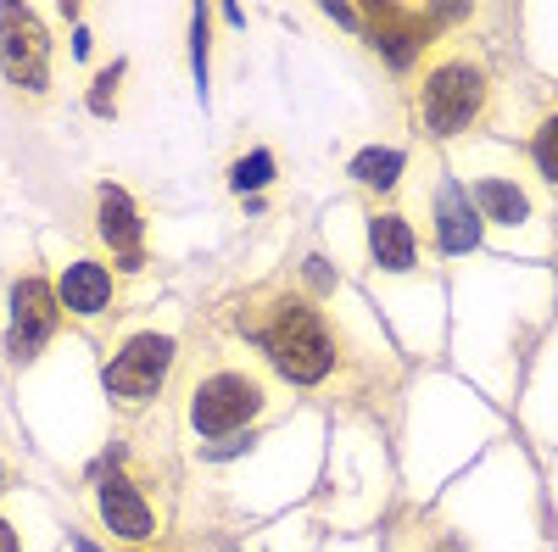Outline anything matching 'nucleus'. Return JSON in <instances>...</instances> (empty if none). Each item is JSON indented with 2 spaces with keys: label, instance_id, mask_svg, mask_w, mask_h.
Here are the masks:
<instances>
[{
  "label": "nucleus",
  "instance_id": "nucleus-4",
  "mask_svg": "<svg viewBox=\"0 0 558 552\" xmlns=\"http://www.w3.org/2000/svg\"><path fill=\"white\" fill-rule=\"evenodd\" d=\"M168 368H173V335H162V330H140V335H129V341L118 346V357L107 363L101 385H107L112 402L134 407V402H151V396L162 391Z\"/></svg>",
  "mask_w": 558,
  "mask_h": 552
},
{
  "label": "nucleus",
  "instance_id": "nucleus-17",
  "mask_svg": "<svg viewBox=\"0 0 558 552\" xmlns=\"http://www.w3.org/2000/svg\"><path fill=\"white\" fill-rule=\"evenodd\" d=\"M0 552H23V541H17V530H12L7 514H0Z\"/></svg>",
  "mask_w": 558,
  "mask_h": 552
},
{
  "label": "nucleus",
  "instance_id": "nucleus-14",
  "mask_svg": "<svg viewBox=\"0 0 558 552\" xmlns=\"http://www.w3.org/2000/svg\"><path fill=\"white\" fill-rule=\"evenodd\" d=\"M402 162H408V157H402V151H391V146H363V151L352 157V179L386 196L391 184L402 179Z\"/></svg>",
  "mask_w": 558,
  "mask_h": 552
},
{
  "label": "nucleus",
  "instance_id": "nucleus-3",
  "mask_svg": "<svg viewBox=\"0 0 558 552\" xmlns=\"http://www.w3.org/2000/svg\"><path fill=\"white\" fill-rule=\"evenodd\" d=\"M263 413H268V385H263V375H252L241 363H213L191 391V430L207 441L257 425Z\"/></svg>",
  "mask_w": 558,
  "mask_h": 552
},
{
  "label": "nucleus",
  "instance_id": "nucleus-7",
  "mask_svg": "<svg viewBox=\"0 0 558 552\" xmlns=\"http://www.w3.org/2000/svg\"><path fill=\"white\" fill-rule=\"evenodd\" d=\"M96 514H101V525H107L118 541H129V547H140V541L157 536V508L146 502V491H140L134 480H123V475H101V469H96Z\"/></svg>",
  "mask_w": 558,
  "mask_h": 552
},
{
  "label": "nucleus",
  "instance_id": "nucleus-18",
  "mask_svg": "<svg viewBox=\"0 0 558 552\" xmlns=\"http://www.w3.org/2000/svg\"><path fill=\"white\" fill-rule=\"evenodd\" d=\"M78 552H96V547H89V541H78Z\"/></svg>",
  "mask_w": 558,
  "mask_h": 552
},
{
  "label": "nucleus",
  "instance_id": "nucleus-2",
  "mask_svg": "<svg viewBox=\"0 0 558 552\" xmlns=\"http://www.w3.org/2000/svg\"><path fill=\"white\" fill-rule=\"evenodd\" d=\"M492 96V78L475 57H441L418 78V123L430 140H458L463 128H475Z\"/></svg>",
  "mask_w": 558,
  "mask_h": 552
},
{
  "label": "nucleus",
  "instance_id": "nucleus-1",
  "mask_svg": "<svg viewBox=\"0 0 558 552\" xmlns=\"http://www.w3.org/2000/svg\"><path fill=\"white\" fill-rule=\"evenodd\" d=\"M263 357L286 375L291 385H324L341 368V335L330 324V312L296 302V296H279L263 307V318L252 324Z\"/></svg>",
  "mask_w": 558,
  "mask_h": 552
},
{
  "label": "nucleus",
  "instance_id": "nucleus-16",
  "mask_svg": "<svg viewBox=\"0 0 558 552\" xmlns=\"http://www.w3.org/2000/svg\"><path fill=\"white\" fill-rule=\"evenodd\" d=\"M531 157H536V168L558 184V112H547V118L536 123V134H531Z\"/></svg>",
  "mask_w": 558,
  "mask_h": 552
},
{
  "label": "nucleus",
  "instance_id": "nucleus-10",
  "mask_svg": "<svg viewBox=\"0 0 558 552\" xmlns=\"http://www.w3.org/2000/svg\"><path fill=\"white\" fill-rule=\"evenodd\" d=\"M363 28L368 39L386 51V62L397 73H413V57H418V45H425V12H402V7H375V12H363Z\"/></svg>",
  "mask_w": 558,
  "mask_h": 552
},
{
  "label": "nucleus",
  "instance_id": "nucleus-19",
  "mask_svg": "<svg viewBox=\"0 0 558 552\" xmlns=\"http://www.w3.org/2000/svg\"><path fill=\"white\" fill-rule=\"evenodd\" d=\"M0 486H7V464H0Z\"/></svg>",
  "mask_w": 558,
  "mask_h": 552
},
{
  "label": "nucleus",
  "instance_id": "nucleus-6",
  "mask_svg": "<svg viewBox=\"0 0 558 552\" xmlns=\"http://www.w3.org/2000/svg\"><path fill=\"white\" fill-rule=\"evenodd\" d=\"M57 285H45L39 273L12 285V318H7V357L12 363H28L45 352V341L57 335Z\"/></svg>",
  "mask_w": 558,
  "mask_h": 552
},
{
  "label": "nucleus",
  "instance_id": "nucleus-8",
  "mask_svg": "<svg viewBox=\"0 0 558 552\" xmlns=\"http://www.w3.org/2000/svg\"><path fill=\"white\" fill-rule=\"evenodd\" d=\"M96 229H101L107 252L123 268L146 262V218H140V207H134V196L123 191V184H101L96 191Z\"/></svg>",
  "mask_w": 558,
  "mask_h": 552
},
{
  "label": "nucleus",
  "instance_id": "nucleus-15",
  "mask_svg": "<svg viewBox=\"0 0 558 552\" xmlns=\"http://www.w3.org/2000/svg\"><path fill=\"white\" fill-rule=\"evenodd\" d=\"M274 173H279V157L274 151H252V157H241L235 168H229V191H263Z\"/></svg>",
  "mask_w": 558,
  "mask_h": 552
},
{
  "label": "nucleus",
  "instance_id": "nucleus-5",
  "mask_svg": "<svg viewBox=\"0 0 558 552\" xmlns=\"http://www.w3.org/2000/svg\"><path fill=\"white\" fill-rule=\"evenodd\" d=\"M0 73L17 89H45L51 73V28L23 7H0Z\"/></svg>",
  "mask_w": 558,
  "mask_h": 552
},
{
  "label": "nucleus",
  "instance_id": "nucleus-11",
  "mask_svg": "<svg viewBox=\"0 0 558 552\" xmlns=\"http://www.w3.org/2000/svg\"><path fill=\"white\" fill-rule=\"evenodd\" d=\"M418 252H425V246H418L413 218H402V212H375V218H368V257H375V268L413 273Z\"/></svg>",
  "mask_w": 558,
  "mask_h": 552
},
{
  "label": "nucleus",
  "instance_id": "nucleus-12",
  "mask_svg": "<svg viewBox=\"0 0 558 552\" xmlns=\"http://www.w3.org/2000/svg\"><path fill=\"white\" fill-rule=\"evenodd\" d=\"M436 241H441L447 257H463V252H475V246H481V218H475L470 201L452 191V184L436 196Z\"/></svg>",
  "mask_w": 558,
  "mask_h": 552
},
{
  "label": "nucleus",
  "instance_id": "nucleus-13",
  "mask_svg": "<svg viewBox=\"0 0 558 552\" xmlns=\"http://www.w3.org/2000/svg\"><path fill=\"white\" fill-rule=\"evenodd\" d=\"M475 201H481V212H486L492 223H502V229L531 223V196H525V184H514V179H481V184H475Z\"/></svg>",
  "mask_w": 558,
  "mask_h": 552
},
{
  "label": "nucleus",
  "instance_id": "nucleus-9",
  "mask_svg": "<svg viewBox=\"0 0 558 552\" xmlns=\"http://www.w3.org/2000/svg\"><path fill=\"white\" fill-rule=\"evenodd\" d=\"M112 291H118V280H112V268H107L101 257L68 262L62 280H57V302H62V312H73V318H101V312L112 307Z\"/></svg>",
  "mask_w": 558,
  "mask_h": 552
}]
</instances>
